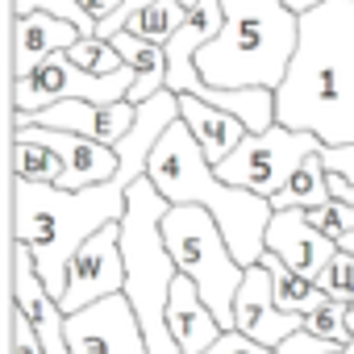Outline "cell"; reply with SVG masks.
<instances>
[{
	"label": "cell",
	"mask_w": 354,
	"mask_h": 354,
	"mask_svg": "<svg viewBox=\"0 0 354 354\" xmlns=\"http://www.w3.org/2000/svg\"><path fill=\"white\" fill-rule=\"evenodd\" d=\"M80 38H84L80 26L50 9L13 13V75H30L38 63H46L55 50L75 46Z\"/></svg>",
	"instance_id": "15"
},
{
	"label": "cell",
	"mask_w": 354,
	"mask_h": 354,
	"mask_svg": "<svg viewBox=\"0 0 354 354\" xmlns=\"http://www.w3.org/2000/svg\"><path fill=\"white\" fill-rule=\"evenodd\" d=\"M317 283L333 296V300H354V254L350 250H337L329 263H325V271L317 275Z\"/></svg>",
	"instance_id": "25"
},
{
	"label": "cell",
	"mask_w": 354,
	"mask_h": 354,
	"mask_svg": "<svg viewBox=\"0 0 354 354\" xmlns=\"http://www.w3.org/2000/svg\"><path fill=\"white\" fill-rule=\"evenodd\" d=\"M167 321H171V333H175V342H180L184 354H205V350L225 333V325L217 321V313H213L209 300L201 296L196 279L184 275V271H175V279H171Z\"/></svg>",
	"instance_id": "16"
},
{
	"label": "cell",
	"mask_w": 354,
	"mask_h": 354,
	"mask_svg": "<svg viewBox=\"0 0 354 354\" xmlns=\"http://www.w3.org/2000/svg\"><path fill=\"white\" fill-rule=\"evenodd\" d=\"M263 263L271 267V279H275V300H279V308H288V313H313V308H321L325 300H333L317 279H308V275H300V271H292L279 254H263Z\"/></svg>",
	"instance_id": "20"
},
{
	"label": "cell",
	"mask_w": 354,
	"mask_h": 354,
	"mask_svg": "<svg viewBox=\"0 0 354 354\" xmlns=\"http://www.w3.org/2000/svg\"><path fill=\"white\" fill-rule=\"evenodd\" d=\"M180 117L188 121V129L196 133V142L205 146V154H209L213 167H217L221 158H230V154L238 150V142L250 133L238 113H230V109H221V104H213V100H201V96H192V92H180Z\"/></svg>",
	"instance_id": "17"
},
{
	"label": "cell",
	"mask_w": 354,
	"mask_h": 354,
	"mask_svg": "<svg viewBox=\"0 0 354 354\" xmlns=\"http://www.w3.org/2000/svg\"><path fill=\"white\" fill-rule=\"evenodd\" d=\"M321 158H325V167H329L333 175H342V180L354 184V142H346V146H325Z\"/></svg>",
	"instance_id": "30"
},
{
	"label": "cell",
	"mask_w": 354,
	"mask_h": 354,
	"mask_svg": "<svg viewBox=\"0 0 354 354\" xmlns=\"http://www.w3.org/2000/svg\"><path fill=\"white\" fill-rule=\"evenodd\" d=\"M80 5H84V9L96 17V26H100L109 13H117V9H121V0H80Z\"/></svg>",
	"instance_id": "32"
},
{
	"label": "cell",
	"mask_w": 354,
	"mask_h": 354,
	"mask_svg": "<svg viewBox=\"0 0 354 354\" xmlns=\"http://www.w3.org/2000/svg\"><path fill=\"white\" fill-rule=\"evenodd\" d=\"M138 84V71L125 63L121 71L96 75L88 67H80L67 50H55L46 63H38L30 75H13V109L34 113L46 109L55 100H96V104H113V100H129V88Z\"/></svg>",
	"instance_id": "7"
},
{
	"label": "cell",
	"mask_w": 354,
	"mask_h": 354,
	"mask_svg": "<svg viewBox=\"0 0 354 354\" xmlns=\"http://www.w3.org/2000/svg\"><path fill=\"white\" fill-rule=\"evenodd\" d=\"M142 5H150V0H121V9H117V13H109V17L96 26V34H100V38H113L117 30H125V21H129Z\"/></svg>",
	"instance_id": "31"
},
{
	"label": "cell",
	"mask_w": 354,
	"mask_h": 354,
	"mask_svg": "<svg viewBox=\"0 0 354 354\" xmlns=\"http://www.w3.org/2000/svg\"><path fill=\"white\" fill-rule=\"evenodd\" d=\"M267 250L279 254L292 271L317 279L325 271V263L337 254V242L329 234H321L304 209H275L271 213V225H267Z\"/></svg>",
	"instance_id": "14"
},
{
	"label": "cell",
	"mask_w": 354,
	"mask_h": 354,
	"mask_svg": "<svg viewBox=\"0 0 354 354\" xmlns=\"http://www.w3.org/2000/svg\"><path fill=\"white\" fill-rule=\"evenodd\" d=\"M329 192H333L337 201H354V184L342 180V175H333V171H329Z\"/></svg>",
	"instance_id": "33"
},
{
	"label": "cell",
	"mask_w": 354,
	"mask_h": 354,
	"mask_svg": "<svg viewBox=\"0 0 354 354\" xmlns=\"http://www.w3.org/2000/svg\"><path fill=\"white\" fill-rule=\"evenodd\" d=\"M13 138H38L46 146H55L63 154V180L59 188H88V184H104L121 171V154L117 146L109 142H96V138H84V133H71V129H50V125H13Z\"/></svg>",
	"instance_id": "13"
},
{
	"label": "cell",
	"mask_w": 354,
	"mask_h": 354,
	"mask_svg": "<svg viewBox=\"0 0 354 354\" xmlns=\"http://www.w3.org/2000/svg\"><path fill=\"white\" fill-rule=\"evenodd\" d=\"M337 250H350V254H354V230H350V234H342V238H337Z\"/></svg>",
	"instance_id": "34"
},
{
	"label": "cell",
	"mask_w": 354,
	"mask_h": 354,
	"mask_svg": "<svg viewBox=\"0 0 354 354\" xmlns=\"http://www.w3.org/2000/svg\"><path fill=\"white\" fill-rule=\"evenodd\" d=\"M288 5H292L296 13H304V9H313V5H321V0H288Z\"/></svg>",
	"instance_id": "35"
},
{
	"label": "cell",
	"mask_w": 354,
	"mask_h": 354,
	"mask_svg": "<svg viewBox=\"0 0 354 354\" xmlns=\"http://www.w3.org/2000/svg\"><path fill=\"white\" fill-rule=\"evenodd\" d=\"M234 329L250 333L254 342L263 346H283L292 333L304 329V313H288L279 308L275 300V279H271V267L259 259L246 267L242 283H238V296H234Z\"/></svg>",
	"instance_id": "10"
},
{
	"label": "cell",
	"mask_w": 354,
	"mask_h": 354,
	"mask_svg": "<svg viewBox=\"0 0 354 354\" xmlns=\"http://www.w3.org/2000/svg\"><path fill=\"white\" fill-rule=\"evenodd\" d=\"M342 354H354V337H350V342H346V346H342Z\"/></svg>",
	"instance_id": "37"
},
{
	"label": "cell",
	"mask_w": 354,
	"mask_h": 354,
	"mask_svg": "<svg viewBox=\"0 0 354 354\" xmlns=\"http://www.w3.org/2000/svg\"><path fill=\"white\" fill-rule=\"evenodd\" d=\"M138 121V104L133 100H113V104H96V100H55L46 109H34V113H21L13 109V125H50V129H71V133H84V138H96V142H109L117 146Z\"/></svg>",
	"instance_id": "11"
},
{
	"label": "cell",
	"mask_w": 354,
	"mask_h": 354,
	"mask_svg": "<svg viewBox=\"0 0 354 354\" xmlns=\"http://www.w3.org/2000/svg\"><path fill=\"white\" fill-rule=\"evenodd\" d=\"M9 354H46L38 333H34V325H30V317L17 304H13V346H9Z\"/></svg>",
	"instance_id": "28"
},
{
	"label": "cell",
	"mask_w": 354,
	"mask_h": 354,
	"mask_svg": "<svg viewBox=\"0 0 354 354\" xmlns=\"http://www.w3.org/2000/svg\"><path fill=\"white\" fill-rule=\"evenodd\" d=\"M329 201H333V192H329V167H325V158L317 150V154H308L296 167V175L271 196V209H317V205H329Z\"/></svg>",
	"instance_id": "19"
},
{
	"label": "cell",
	"mask_w": 354,
	"mask_h": 354,
	"mask_svg": "<svg viewBox=\"0 0 354 354\" xmlns=\"http://www.w3.org/2000/svg\"><path fill=\"white\" fill-rule=\"evenodd\" d=\"M205 354H279L275 346H263V342H254L250 333H242V329H225Z\"/></svg>",
	"instance_id": "27"
},
{
	"label": "cell",
	"mask_w": 354,
	"mask_h": 354,
	"mask_svg": "<svg viewBox=\"0 0 354 354\" xmlns=\"http://www.w3.org/2000/svg\"><path fill=\"white\" fill-rule=\"evenodd\" d=\"M346 317H350V333H354V300H350V308H346Z\"/></svg>",
	"instance_id": "36"
},
{
	"label": "cell",
	"mask_w": 354,
	"mask_h": 354,
	"mask_svg": "<svg viewBox=\"0 0 354 354\" xmlns=\"http://www.w3.org/2000/svg\"><path fill=\"white\" fill-rule=\"evenodd\" d=\"M13 304L30 317L46 354H75L71 337H67V313H63L59 296L46 288V279L38 275L26 242H13Z\"/></svg>",
	"instance_id": "12"
},
{
	"label": "cell",
	"mask_w": 354,
	"mask_h": 354,
	"mask_svg": "<svg viewBox=\"0 0 354 354\" xmlns=\"http://www.w3.org/2000/svg\"><path fill=\"white\" fill-rule=\"evenodd\" d=\"M113 42H117V50H121V59L138 71V84L129 88V100H133V104H142V100H150L154 92L167 88V50H162L158 42H146V38H138V34H129V30H117Z\"/></svg>",
	"instance_id": "18"
},
{
	"label": "cell",
	"mask_w": 354,
	"mask_h": 354,
	"mask_svg": "<svg viewBox=\"0 0 354 354\" xmlns=\"http://www.w3.org/2000/svg\"><path fill=\"white\" fill-rule=\"evenodd\" d=\"M188 13H192V9L184 5V0H150V5H142V9L125 21V30L138 34V38H146V42L167 46V38L188 21Z\"/></svg>",
	"instance_id": "21"
},
{
	"label": "cell",
	"mask_w": 354,
	"mask_h": 354,
	"mask_svg": "<svg viewBox=\"0 0 354 354\" xmlns=\"http://www.w3.org/2000/svg\"><path fill=\"white\" fill-rule=\"evenodd\" d=\"M67 337L75 354H150L142 321L125 292L104 296L67 317Z\"/></svg>",
	"instance_id": "9"
},
{
	"label": "cell",
	"mask_w": 354,
	"mask_h": 354,
	"mask_svg": "<svg viewBox=\"0 0 354 354\" xmlns=\"http://www.w3.org/2000/svg\"><path fill=\"white\" fill-rule=\"evenodd\" d=\"M275 121L325 146L354 142V0H321L300 13V46L275 88Z\"/></svg>",
	"instance_id": "2"
},
{
	"label": "cell",
	"mask_w": 354,
	"mask_h": 354,
	"mask_svg": "<svg viewBox=\"0 0 354 354\" xmlns=\"http://www.w3.org/2000/svg\"><path fill=\"white\" fill-rule=\"evenodd\" d=\"M13 175L34 184H59L63 180V154L38 138H13Z\"/></svg>",
	"instance_id": "22"
},
{
	"label": "cell",
	"mask_w": 354,
	"mask_h": 354,
	"mask_svg": "<svg viewBox=\"0 0 354 354\" xmlns=\"http://www.w3.org/2000/svg\"><path fill=\"white\" fill-rule=\"evenodd\" d=\"M34 9H50V13H59V17L75 21L84 38H92V34H96V17L80 5V0H13V13H34Z\"/></svg>",
	"instance_id": "26"
},
{
	"label": "cell",
	"mask_w": 354,
	"mask_h": 354,
	"mask_svg": "<svg viewBox=\"0 0 354 354\" xmlns=\"http://www.w3.org/2000/svg\"><path fill=\"white\" fill-rule=\"evenodd\" d=\"M162 242H167L175 267L196 279V288L209 300V308L217 313V321L225 329H234V296H238L246 267L238 263L221 221L205 205H167Z\"/></svg>",
	"instance_id": "5"
},
{
	"label": "cell",
	"mask_w": 354,
	"mask_h": 354,
	"mask_svg": "<svg viewBox=\"0 0 354 354\" xmlns=\"http://www.w3.org/2000/svg\"><path fill=\"white\" fill-rule=\"evenodd\" d=\"M225 21L196 50L213 88H279L300 46V13L288 0H221Z\"/></svg>",
	"instance_id": "4"
},
{
	"label": "cell",
	"mask_w": 354,
	"mask_h": 354,
	"mask_svg": "<svg viewBox=\"0 0 354 354\" xmlns=\"http://www.w3.org/2000/svg\"><path fill=\"white\" fill-rule=\"evenodd\" d=\"M346 300H325L321 308H313V313H304V329L308 333H317V337H329V342H337V346H346L354 333H350V317H346Z\"/></svg>",
	"instance_id": "24"
},
{
	"label": "cell",
	"mask_w": 354,
	"mask_h": 354,
	"mask_svg": "<svg viewBox=\"0 0 354 354\" xmlns=\"http://www.w3.org/2000/svg\"><path fill=\"white\" fill-rule=\"evenodd\" d=\"M325 354H342V346H333V350H325Z\"/></svg>",
	"instance_id": "38"
},
{
	"label": "cell",
	"mask_w": 354,
	"mask_h": 354,
	"mask_svg": "<svg viewBox=\"0 0 354 354\" xmlns=\"http://www.w3.org/2000/svg\"><path fill=\"white\" fill-rule=\"evenodd\" d=\"M125 275H129V267H125V250H121V221H113V225L96 230V234L71 254L67 288H63V296H59L63 313L71 317V313H80V308H88V304H96V300H104V296L125 292Z\"/></svg>",
	"instance_id": "8"
},
{
	"label": "cell",
	"mask_w": 354,
	"mask_h": 354,
	"mask_svg": "<svg viewBox=\"0 0 354 354\" xmlns=\"http://www.w3.org/2000/svg\"><path fill=\"white\" fill-rule=\"evenodd\" d=\"M67 55H71L80 67L96 71V75H109V71H121V67H125V59H121L117 42H113V38H100V34L80 38L75 46H67Z\"/></svg>",
	"instance_id": "23"
},
{
	"label": "cell",
	"mask_w": 354,
	"mask_h": 354,
	"mask_svg": "<svg viewBox=\"0 0 354 354\" xmlns=\"http://www.w3.org/2000/svg\"><path fill=\"white\" fill-rule=\"evenodd\" d=\"M146 175L171 205H205L221 221V230H225L242 267H250L267 254V225H271V213H275L271 201L250 192V188L225 184L184 117H175L162 129V138L154 142Z\"/></svg>",
	"instance_id": "3"
},
{
	"label": "cell",
	"mask_w": 354,
	"mask_h": 354,
	"mask_svg": "<svg viewBox=\"0 0 354 354\" xmlns=\"http://www.w3.org/2000/svg\"><path fill=\"white\" fill-rule=\"evenodd\" d=\"M175 117H180V92L162 88L150 100H142L133 129L117 142L121 171L104 184H88V188L71 192V188H59V184H34V180L13 175V242L30 246L34 267H38V275L46 279V288L55 296H63V288H67L71 254L96 230L125 217L129 188H133V180L146 175L150 150Z\"/></svg>",
	"instance_id": "1"
},
{
	"label": "cell",
	"mask_w": 354,
	"mask_h": 354,
	"mask_svg": "<svg viewBox=\"0 0 354 354\" xmlns=\"http://www.w3.org/2000/svg\"><path fill=\"white\" fill-rule=\"evenodd\" d=\"M317 150H325V142H321L317 133L292 129V125L275 121V125L263 129V133H246V138L238 142V150L217 162V175H221L225 184L250 188V192H259V196L271 201V196L292 180V175H296V167H300L308 154H317Z\"/></svg>",
	"instance_id": "6"
},
{
	"label": "cell",
	"mask_w": 354,
	"mask_h": 354,
	"mask_svg": "<svg viewBox=\"0 0 354 354\" xmlns=\"http://www.w3.org/2000/svg\"><path fill=\"white\" fill-rule=\"evenodd\" d=\"M337 342H329V337H317V333H308V329H300V333H292L283 346H279V354H325V350H333Z\"/></svg>",
	"instance_id": "29"
}]
</instances>
